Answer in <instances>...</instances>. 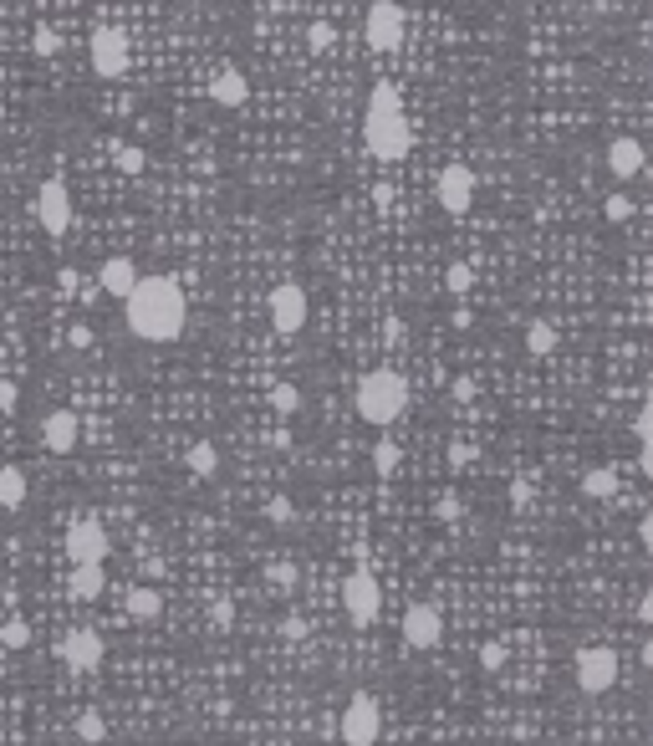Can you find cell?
Returning a JSON list of instances; mask_svg holds the SVG:
<instances>
[{
  "label": "cell",
  "instance_id": "obj_1",
  "mask_svg": "<svg viewBox=\"0 0 653 746\" xmlns=\"http://www.w3.org/2000/svg\"><path fill=\"white\" fill-rule=\"evenodd\" d=\"M123 318H128V333L143 343H174L184 333V292H179L174 276H138L133 292L123 297Z\"/></svg>",
  "mask_w": 653,
  "mask_h": 746
},
{
  "label": "cell",
  "instance_id": "obj_2",
  "mask_svg": "<svg viewBox=\"0 0 653 746\" xmlns=\"http://www.w3.org/2000/svg\"><path fill=\"white\" fill-rule=\"evenodd\" d=\"M363 143H368L373 159H404L408 148H414V128H408L404 118V103H398V88H389V82H378V88L368 92V118H363Z\"/></svg>",
  "mask_w": 653,
  "mask_h": 746
},
{
  "label": "cell",
  "instance_id": "obj_3",
  "mask_svg": "<svg viewBox=\"0 0 653 746\" xmlns=\"http://www.w3.org/2000/svg\"><path fill=\"white\" fill-rule=\"evenodd\" d=\"M353 409H357V420H363V425L389 429L393 420L408 409V384L393 369H373V373H363V384H357Z\"/></svg>",
  "mask_w": 653,
  "mask_h": 746
},
{
  "label": "cell",
  "instance_id": "obj_4",
  "mask_svg": "<svg viewBox=\"0 0 653 746\" xmlns=\"http://www.w3.org/2000/svg\"><path fill=\"white\" fill-rule=\"evenodd\" d=\"M342 614H347L353 629H373L383 619V583L368 568H353L342 578Z\"/></svg>",
  "mask_w": 653,
  "mask_h": 746
},
{
  "label": "cell",
  "instance_id": "obj_5",
  "mask_svg": "<svg viewBox=\"0 0 653 746\" xmlns=\"http://www.w3.org/2000/svg\"><path fill=\"white\" fill-rule=\"evenodd\" d=\"M383 736V706H378V695L357 691L347 700V711H342V742L347 746H373Z\"/></svg>",
  "mask_w": 653,
  "mask_h": 746
},
{
  "label": "cell",
  "instance_id": "obj_6",
  "mask_svg": "<svg viewBox=\"0 0 653 746\" xmlns=\"http://www.w3.org/2000/svg\"><path fill=\"white\" fill-rule=\"evenodd\" d=\"M618 685V655L607 644H587L577 655V691L582 695H607Z\"/></svg>",
  "mask_w": 653,
  "mask_h": 746
},
{
  "label": "cell",
  "instance_id": "obj_7",
  "mask_svg": "<svg viewBox=\"0 0 653 746\" xmlns=\"http://www.w3.org/2000/svg\"><path fill=\"white\" fill-rule=\"evenodd\" d=\"M363 36H368L373 52H398V47H404V5H393V0H373L368 21H363Z\"/></svg>",
  "mask_w": 653,
  "mask_h": 746
},
{
  "label": "cell",
  "instance_id": "obj_8",
  "mask_svg": "<svg viewBox=\"0 0 653 746\" xmlns=\"http://www.w3.org/2000/svg\"><path fill=\"white\" fill-rule=\"evenodd\" d=\"M31 215H36V225H41L46 235H67V225H71L67 184H62V179H46V184L36 190V199H31Z\"/></svg>",
  "mask_w": 653,
  "mask_h": 746
},
{
  "label": "cell",
  "instance_id": "obj_9",
  "mask_svg": "<svg viewBox=\"0 0 653 746\" xmlns=\"http://www.w3.org/2000/svg\"><path fill=\"white\" fill-rule=\"evenodd\" d=\"M56 655H62V665L71 675H88V670L103 665V634L97 629H67L62 644H56Z\"/></svg>",
  "mask_w": 653,
  "mask_h": 746
},
{
  "label": "cell",
  "instance_id": "obj_10",
  "mask_svg": "<svg viewBox=\"0 0 653 746\" xmlns=\"http://www.w3.org/2000/svg\"><path fill=\"white\" fill-rule=\"evenodd\" d=\"M88 56H92V72H97V77H123L128 72V36L118 31V26H97Z\"/></svg>",
  "mask_w": 653,
  "mask_h": 746
},
{
  "label": "cell",
  "instance_id": "obj_11",
  "mask_svg": "<svg viewBox=\"0 0 653 746\" xmlns=\"http://www.w3.org/2000/svg\"><path fill=\"white\" fill-rule=\"evenodd\" d=\"M67 557H71V568L77 563H103L107 557V532L97 516H77L67 527Z\"/></svg>",
  "mask_w": 653,
  "mask_h": 746
},
{
  "label": "cell",
  "instance_id": "obj_12",
  "mask_svg": "<svg viewBox=\"0 0 653 746\" xmlns=\"http://www.w3.org/2000/svg\"><path fill=\"white\" fill-rule=\"evenodd\" d=\"M271 327H276L281 338H291V333L306 327V292H301L297 282H281L271 292Z\"/></svg>",
  "mask_w": 653,
  "mask_h": 746
},
{
  "label": "cell",
  "instance_id": "obj_13",
  "mask_svg": "<svg viewBox=\"0 0 653 746\" xmlns=\"http://www.w3.org/2000/svg\"><path fill=\"white\" fill-rule=\"evenodd\" d=\"M434 199H440V210L465 215L470 205H475V174H470L465 164H449V169L440 174V184H434Z\"/></svg>",
  "mask_w": 653,
  "mask_h": 746
},
{
  "label": "cell",
  "instance_id": "obj_14",
  "mask_svg": "<svg viewBox=\"0 0 653 746\" xmlns=\"http://www.w3.org/2000/svg\"><path fill=\"white\" fill-rule=\"evenodd\" d=\"M440 634H444L440 608L434 604H408V614H404V644L408 649H434Z\"/></svg>",
  "mask_w": 653,
  "mask_h": 746
},
{
  "label": "cell",
  "instance_id": "obj_15",
  "mask_svg": "<svg viewBox=\"0 0 653 746\" xmlns=\"http://www.w3.org/2000/svg\"><path fill=\"white\" fill-rule=\"evenodd\" d=\"M82 440V420L71 414V409H52L46 420H41V445L52 450V455H71Z\"/></svg>",
  "mask_w": 653,
  "mask_h": 746
},
{
  "label": "cell",
  "instance_id": "obj_16",
  "mask_svg": "<svg viewBox=\"0 0 653 746\" xmlns=\"http://www.w3.org/2000/svg\"><path fill=\"white\" fill-rule=\"evenodd\" d=\"M133 282H138V267H133L128 256H107L103 271H97V292L118 297V302H123L128 292H133Z\"/></svg>",
  "mask_w": 653,
  "mask_h": 746
},
{
  "label": "cell",
  "instance_id": "obj_17",
  "mask_svg": "<svg viewBox=\"0 0 653 746\" xmlns=\"http://www.w3.org/2000/svg\"><path fill=\"white\" fill-rule=\"evenodd\" d=\"M607 169H613V179H638L643 174V143L638 139H613L607 143Z\"/></svg>",
  "mask_w": 653,
  "mask_h": 746
},
{
  "label": "cell",
  "instance_id": "obj_18",
  "mask_svg": "<svg viewBox=\"0 0 653 746\" xmlns=\"http://www.w3.org/2000/svg\"><path fill=\"white\" fill-rule=\"evenodd\" d=\"M103 588H107L103 563H77V568H71V583H67V593H71V598L92 604V598H103Z\"/></svg>",
  "mask_w": 653,
  "mask_h": 746
},
{
  "label": "cell",
  "instance_id": "obj_19",
  "mask_svg": "<svg viewBox=\"0 0 653 746\" xmlns=\"http://www.w3.org/2000/svg\"><path fill=\"white\" fill-rule=\"evenodd\" d=\"M250 97V88H246V72H235V67H225L220 77L210 82V103H220V107H240Z\"/></svg>",
  "mask_w": 653,
  "mask_h": 746
},
{
  "label": "cell",
  "instance_id": "obj_20",
  "mask_svg": "<svg viewBox=\"0 0 653 746\" xmlns=\"http://www.w3.org/2000/svg\"><path fill=\"white\" fill-rule=\"evenodd\" d=\"M128 614H133L138 623H154L163 614V593L159 588H148V583H138L133 593H128Z\"/></svg>",
  "mask_w": 653,
  "mask_h": 746
},
{
  "label": "cell",
  "instance_id": "obj_21",
  "mask_svg": "<svg viewBox=\"0 0 653 746\" xmlns=\"http://www.w3.org/2000/svg\"><path fill=\"white\" fill-rule=\"evenodd\" d=\"M26 506V470L5 465L0 470V512H21Z\"/></svg>",
  "mask_w": 653,
  "mask_h": 746
},
{
  "label": "cell",
  "instance_id": "obj_22",
  "mask_svg": "<svg viewBox=\"0 0 653 746\" xmlns=\"http://www.w3.org/2000/svg\"><path fill=\"white\" fill-rule=\"evenodd\" d=\"M618 491V476L607 470V465H598V470H587L582 476V496H592V501H607Z\"/></svg>",
  "mask_w": 653,
  "mask_h": 746
},
{
  "label": "cell",
  "instance_id": "obj_23",
  "mask_svg": "<svg viewBox=\"0 0 653 746\" xmlns=\"http://www.w3.org/2000/svg\"><path fill=\"white\" fill-rule=\"evenodd\" d=\"M184 461H189V470H195V476H214V470H220V450H214L210 440H195Z\"/></svg>",
  "mask_w": 653,
  "mask_h": 746
},
{
  "label": "cell",
  "instance_id": "obj_24",
  "mask_svg": "<svg viewBox=\"0 0 653 746\" xmlns=\"http://www.w3.org/2000/svg\"><path fill=\"white\" fill-rule=\"evenodd\" d=\"M526 348L536 358L557 353V327H551V322H531V327H526Z\"/></svg>",
  "mask_w": 653,
  "mask_h": 746
},
{
  "label": "cell",
  "instance_id": "obj_25",
  "mask_svg": "<svg viewBox=\"0 0 653 746\" xmlns=\"http://www.w3.org/2000/svg\"><path fill=\"white\" fill-rule=\"evenodd\" d=\"M271 409H276V414H297V409H301V389H297V384H271Z\"/></svg>",
  "mask_w": 653,
  "mask_h": 746
},
{
  "label": "cell",
  "instance_id": "obj_26",
  "mask_svg": "<svg viewBox=\"0 0 653 746\" xmlns=\"http://www.w3.org/2000/svg\"><path fill=\"white\" fill-rule=\"evenodd\" d=\"M0 644H5V649H26V644H31V623L26 619H5L0 623Z\"/></svg>",
  "mask_w": 653,
  "mask_h": 746
},
{
  "label": "cell",
  "instance_id": "obj_27",
  "mask_svg": "<svg viewBox=\"0 0 653 746\" xmlns=\"http://www.w3.org/2000/svg\"><path fill=\"white\" fill-rule=\"evenodd\" d=\"M373 470H378V476H393V470H398V445L393 440L373 445Z\"/></svg>",
  "mask_w": 653,
  "mask_h": 746
},
{
  "label": "cell",
  "instance_id": "obj_28",
  "mask_svg": "<svg viewBox=\"0 0 653 746\" xmlns=\"http://www.w3.org/2000/svg\"><path fill=\"white\" fill-rule=\"evenodd\" d=\"M306 47H312V52H332V47H337V31L327 26V21H312V26H306Z\"/></svg>",
  "mask_w": 653,
  "mask_h": 746
},
{
  "label": "cell",
  "instance_id": "obj_29",
  "mask_svg": "<svg viewBox=\"0 0 653 746\" xmlns=\"http://www.w3.org/2000/svg\"><path fill=\"white\" fill-rule=\"evenodd\" d=\"M470 282H475V271L465 267V261H455V267L444 271V286H449L455 297H465V292H470Z\"/></svg>",
  "mask_w": 653,
  "mask_h": 746
},
{
  "label": "cell",
  "instance_id": "obj_30",
  "mask_svg": "<svg viewBox=\"0 0 653 746\" xmlns=\"http://www.w3.org/2000/svg\"><path fill=\"white\" fill-rule=\"evenodd\" d=\"M77 736H82V742H103V736H107L103 716H97V711H82V716H77Z\"/></svg>",
  "mask_w": 653,
  "mask_h": 746
},
{
  "label": "cell",
  "instance_id": "obj_31",
  "mask_svg": "<svg viewBox=\"0 0 653 746\" xmlns=\"http://www.w3.org/2000/svg\"><path fill=\"white\" fill-rule=\"evenodd\" d=\"M143 164H148V154H143V148H133V143H118V169H123V174H143Z\"/></svg>",
  "mask_w": 653,
  "mask_h": 746
},
{
  "label": "cell",
  "instance_id": "obj_32",
  "mask_svg": "<svg viewBox=\"0 0 653 746\" xmlns=\"http://www.w3.org/2000/svg\"><path fill=\"white\" fill-rule=\"evenodd\" d=\"M602 215H607L613 225H623V220H633V199H628V195H607V205H602Z\"/></svg>",
  "mask_w": 653,
  "mask_h": 746
},
{
  "label": "cell",
  "instance_id": "obj_33",
  "mask_svg": "<svg viewBox=\"0 0 653 746\" xmlns=\"http://www.w3.org/2000/svg\"><path fill=\"white\" fill-rule=\"evenodd\" d=\"M31 41H36V52H41V56H56V52H62V36H56L52 26H36Z\"/></svg>",
  "mask_w": 653,
  "mask_h": 746
},
{
  "label": "cell",
  "instance_id": "obj_34",
  "mask_svg": "<svg viewBox=\"0 0 653 746\" xmlns=\"http://www.w3.org/2000/svg\"><path fill=\"white\" fill-rule=\"evenodd\" d=\"M480 665H485V670H500V665H506V644H485V649H480Z\"/></svg>",
  "mask_w": 653,
  "mask_h": 746
},
{
  "label": "cell",
  "instance_id": "obj_35",
  "mask_svg": "<svg viewBox=\"0 0 653 746\" xmlns=\"http://www.w3.org/2000/svg\"><path fill=\"white\" fill-rule=\"evenodd\" d=\"M16 404H21V389L11 384V378H0V414H11Z\"/></svg>",
  "mask_w": 653,
  "mask_h": 746
},
{
  "label": "cell",
  "instance_id": "obj_36",
  "mask_svg": "<svg viewBox=\"0 0 653 746\" xmlns=\"http://www.w3.org/2000/svg\"><path fill=\"white\" fill-rule=\"evenodd\" d=\"M271 583L276 588H297V568L286 563V568H271Z\"/></svg>",
  "mask_w": 653,
  "mask_h": 746
},
{
  "label": "cell",
  "instance_id": "obj_37",
  "mask_svg": "<svg viewBox=\"0 0 653 746\" xmlns=\"http://www.w3.org/2000/svg\"><path fill=\"white\" fill-rule=\"evenodd\" d=\"M265 516H271V521H291V501H271V506H265Z\"/></svg>",
  "mask_w": 653,
  "mask_h": 746
},
{
  "label": "cell",
  "instance_id": "obj_38",
  "mask_svg": "<svg viewBox=\"0 0 653 746\" xmlns=\"http://www.w3.org/2000/svg\"><path fill=\"white\" fill-rule=\"evenodd\" d=\"M281 634H286V640H306V619H297V614H291V619L281 623Z\"/></svg>",
  "mask_w": 653,
  "mask_h": 746
},
{
  "label": "cell",
  "instance_id": "obj_39",
  "mask_svg": "<svg viewBox=\"0 0 653 746\" xmlns=\"http://www.w3.org/2000/svg\"><path fill=\"white\" fill-rule=\"evenodd\" d=\"M56 282H62V292H67V297H77V286H82V282H77V271H71V267H62V276H56Z\"/></svg>",
  "mask_w": 653,
  "mask_h": 746
},
{
  "label": "cell",
  "instance_id": "obj_40",
  "mask_svg": "<svg viewBox=\"0 0 653 746\" xmlns=\"http://www.w3.org/2000/svg\"><path fill=\"white\" fill-rule=\"evenodd\" d=\"M434 516H440V521H449V516H459V501H455V496H444L440 506H434Z\"/></svg>",
  "mask_w": 653,
  "mask_h": 746
},
{
  "label": "cell",
  "instance_id": "obj_41",
  "mask_svg": "<svg viewBox=\"0 0 653 746\" xmlns=\"http://www.w3.org/2000/svg\"><path fill=\"white\" fill-rule=\"evenodd\" d=\"M526 496H531V491H526V480H511V506H515V512L526 506Z\"/></svg>",
  "mask_w": 653,
  "mask_h": 746
},
{
  "label": "cell",
  "instance_id": "obj_42",
  "mask_svg": "<svg viewBox=\"0 0 653 746\" xmlns=\"http://www.w3.org/2000/svg\"><path fill=\"white\" fill-rule=\"evenodd\" d=\"M638 542H643V547H653V516H643V521H638Z\"/></svg>",
  "mask_w": 653,
  "mask_h": 746
},
{
  "label": "cell",
  "instance_id": "obj_43",
  "mask_svg": "<svg viewBox=\"0 0 653 746\" xmlns=\"http://www.w3.org/2000/svg\"><path fill=\"white\" fill-rule=\"evenodd\" d=\"M210 619H214V629H225V623H230V604H214Z\"/></svg>",
  "mask_w": 653,
  "mask_h": 746
},
{
  "label": "cell",
  "instance_id": "obj_44",
  "mask_svg": "<svg viewBox=\"0 0 653 746\" xmlns=\"http://www.w3.org/2000/svg\"><path fill=\"white\" fill-rule=\"evenodd\" d=\"M638 623H653V598H638Z\"/></svg>",
  "mask_w": 653,
  "mask_h": 746
}]
</instances>
